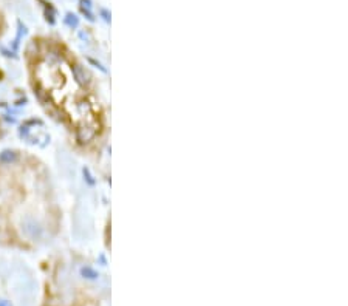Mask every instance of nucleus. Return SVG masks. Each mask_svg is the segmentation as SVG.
I'll return each instance as SVG.
<instances>
[{"label":"nucleus","instance_id":"nucleus-4","mask_svg":"<svg viewBox=\"0 0 348 306\" xmlns=\"http://www.w3.org/2000/svg\"><path fill=\"white\" fill-rule=\"evenodd\" d=\"M0 136H2V124H0Z\"/></svg>","mask_w":348,"mask_h":306},{"label":"nucleus","instance_id":"nucleus-2","mask_svg":"<svg viewBox=\"0 0 348 306\" xmlns=\"http://www.w3.org/2000/svg\"><path fill=\"white\" fill-rule=\"evenodd\" d=\"M58 213L42 164L6 150L0 155V245L34 248L56 231Z\"/></svg>","mask_w":348,"mask_h":306},{"label":"nucleus","instance_id":"nucleus-1","mask_svg":"<svg viewBox=\"0 0 348 306\" xmlns=\"http://www.w3.org/2000/svg\"><path fill=\"white\" fill-rule=\"evenodd\" d=\"M27 63L34 95L76 143L87 146L99 138V104L70 51L56 41L34 39L27 51Z\"/></svg>","mask_w":348,"mask_h":306},{"label":"nucleus","instance_id":"nucleus-3","mask_svg":"<svg viewBox=\"0 0 348 306\" xmlns=\"http://www.w3.org/2000/svg\"><path fill=\"white\" fill-rule=\"evenodd\" d=\"M48 306H56L53 303H50ZM60 306H98L93 300L87 299L85 296H76L74 299H71L68 303H60Z\"/></svg>","mask_w":348,"mask_h":306}]
</instances>
